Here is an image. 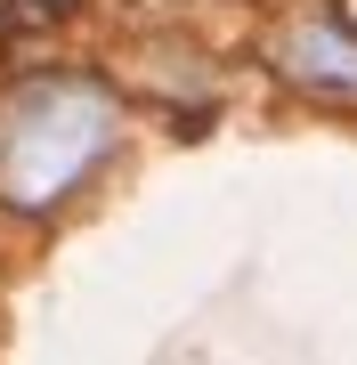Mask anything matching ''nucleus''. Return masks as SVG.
<instances>
[{
	"mask_svg": "<svg viewBox=\"0 0 357 365\" xmlns=\"http://www.w3.org/2000/svg\"><path fill=\"white\" fill-rule=\"evenodd\" d=\"M114 98L90 81H25L0 106V203L49 211L114 155Z\"/></svg>",
	"mask_w": 357,
	"mask_h": 365,
	"instance_id": "obj_1",
	"label": "nucleus"
},
{
	"mask_svg": "<svg viewBox=\"0 0 357 365\" xmlns=\"http://www.w3.org/2000/svg\"><path fill=\"white\" fill-rule=\"evenodd\" d=\"M284 73L309 81V90L357 98V41L333 33V25H292V33H284Z\"/></svg>",
	"mask_w": 357,
	"mask_h": 365,
	"instance_id": "obj_2",
	"label": "nucleus"
}]
</instances>
